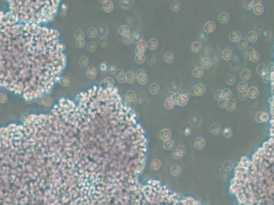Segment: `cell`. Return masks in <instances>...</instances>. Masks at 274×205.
<instances>
[{"label":"cell","mask_w":274,"mask_h":205,"mask_svg":"<svg viewBox=\"0 0 274 205\" xmlns=\"http://www.w3.org/2000/svg\"><path fill=\"white\" fill-rule=\"evenodd\" d=\"M205 92V86L203 84H198L191 90V93L194 96H203Z\"/></svg>","instance_id":"1"},{"label":"cell","mask_w":274,"mask_h":205,"mask_svg":"<svg viewBox=\"0 0 274 205\" xmlns=\"http://www.w3.org/2000/svg\"><path fill=\"white\" fill-rule=\"evenodd\" d=\"M136 77L140 84H145L147 81V77L145 71L139 70L136 72Z\"/></svg>","instance_id":"2"},{"label":"cell","mask_w":274,"mask_h":205,"mask_svg":"<svg viewBox=\"0 0 274 205\" xmlns=\"http://www.w3.org/2000/svg\"><path fill=\"white\" fill-rule=\"evenodd\" d=\"M215 30V25L213 21H208L204 25V31L207 33H212Z\"/></svg>","instance_id":"3"},{"label":"cell","mask_w":274,"mask_h":205,"mask_svg":"<svg viewBox=\"0 0 274 205\" xmlns=\"http://www.w3.org/2000/svg\"><path fill=\"white\" fill-rule=\"evenodd\" d=\"M268 117H269V116H268L267 113L260 112H258L256 114V120L258 122H265V121L267 120Z\"/></svg>","instance_id":"4"},{"label":"cell","mask_w":274,"mask_h":205,"mask_svg":"<svg viewBox=\"0 0 274 205\" xmlns=\"http://www.w3.org/2000/svg\"><path fill=\"white\" fill-rule=\"evenodd\" d=\"M229 39L232 42H237L241 40V34L239 32H233L229 35Z\"/></svg>","instance_id":"5"},{"label":"cell","mask_w":274,"mask_h":205,"mask_svg":"<svg viewBox=\"0 0 274 205\" xmlns=\"http://www.w3.org/2000/svg\"><path fill=\"white\" fill-rule=\"evenodd\" d=\"M258 92L256 87H251L247 91V97L251 99H254L258 96Z\"/></svg>","instance_id":"6"},{"label":"cell","mask_w":274,"mask_h":205,"mask_svg":"<svg viewBox=\"0 0 274 205\" xmlns=\"http://www.w3.org/2000/svg\"><path fill=\"white\" fill-rule=\"evenodd\" d=\"M160 136L163 140H168L171 136V132L168 129H163L160 133Z\"/></svg>","instance_id":"7"},{"label":"cell","mask_w":274,"mask_h":205,"mask_svg":"<svg viewBox=\"0 0 274 205\" xmlns=\"http://www.w3.org/2000/svg\"><path fill=\"white\" fill-rule=\"evenodd\" d=\"M236 107V101H234V99H230L228 102V104H227L226 108L227 109V110L230 112H233L235 109Z\"/></svg>","instance_id":"8"},{"label":"cell","mask_w":274,"mask_h":205,"mask_svg":"<svg viewBox=\"0 0 274 205\" xmlns=\"http://www.w3.org/2000/svg\"><path fill=\"white\" fill-rule=\"evenodd\" d=\"M250 77H251V71L250 70H248V69H244L242 72H241V79H242L244 81L248 80V79L250 78Z\"/></svg>","instance_id":"9"},{"label":"cell","mask_w":274,"mask_h":205,"mask_svg":"<svg viewBox=\"0 0 274 205\" xmlns=\"http://www.w3.org/2000/svg\"><path fill=\"white\" fill-rule=\"evenodd\" d=\"M115 76L118 79L120 82H124L126 81V75L123 74V72L121 70H117L115 72Z\"/></svg>","instance_id":"10"},{"label":"cell","mask_w":274,"mask_h":205,"mask_svg":"<svg viewBox=\"0 0 274 205\" xmlns=\"http://www.w3.org/2000/svg\"><path fill=\"white\" fill-rule=\"evenodd\" d=\"M201 65H202L203 68L208 69V68H210L211 66V61L209 58L205 57L201 61Z\"/></svg>","instance_id":"11"},{"label":"cell","mask_w":274,"mask_h":205,"mask_svg":"<svg viewBox=\"0 0 274 205\" xmlns=\"http://www.w3.org/2000/svg\"><path fill=\"white\" fill-rule=\"evenodd\" d=\"M222 56L224 60H230V58L232 57V52L229 49H225V50L223 51L222 53Z\"/></svg>","instance_id":"12"},{"label":"cell","mask_w":274,"mask_h":205,"mask_svg":"<svg viewBox=\"0 0 274 205\" xmlns=\"http://www.w3.org/2000/svg\"><path fill=\"white\" fill-rule=\"evenodd\" d=\"M201 49H202V46H201V44L199 42H194L192 44V51L194 52H200V50H201Z\"/></svg>","instance_id":"13"},{"label":"cell","mask_w":274,"mask_h":205,"mask_svg":"<svg viewBox=\"0 0 274 205\" xmlns=\"http://www.w3.org/2000/svg\"><path fill=\"white\" fill-rule=\"evenodd\" d=\"M247 38L252 42H255L258 39L257 34L255 32H250L247 34Z\"/></svg>","instance_id":"14"},{"label":"cell","mask_w":274,"mask_h":205,"mask_svg":"<svg viewBox=\"0 0 274 205\" xmlns=\"http://www.w3.org/2000/svg\"><path fill=\"white\" fill-rule=\"evenodd\" d=\"M203 70L201 67H196L193 71V75L196 77H200L203 76Z\"/></svg>","instance_id":"15"},{"label":"cell","mask_w":274,"mask_h":205,"mask_svg":"<svg viewBox=\"0 0 274 205\" xmlns=\"http://www.w3.org/2000/svg\"><path fill=\"white\" fill-rule=\"evenodd\" d=\"M228 19H229V16H228V14L227 12H222L219 15V20L221 23H227L228 21Z\"/></svg>","instance_id":"16"},{"label":"cell","mask_w":274,"mask_h":205,"mask_svg":"<svg viewBox=\"0 0 274 205\" xmlns=\"http://www.w3.org/2000/svg\"><path fill=\"white\" fill-rule=\"evenodd\" d=\"M126 79L128 83L132 84L134 81L135 79V76H134V74L132 72H128L126 73Z\"/></svg>","instance_id":"17"},{"label":"cell","mask_w":274,"mask_h":205,"mask_svg":"<svg viewBox=\"0 0 274 205\" xmlns=\"http://www.w3.org/2000/svg\"><path fill=\"white\" fill-rule=\"evenodd\" d=\"M237 88H238V90L240 92H246L247 89V85L245 81H241L238 84Z\"/></svg>","instance_id":"18"},{"label":"cell","mask_w":274,"mask_h":205,"mask_svg":"<svg viewBox=\"0 0 274 205\" xmlns=\"http://www.w3.org/2000/svg\"><path fill=\"white\" fill-rule=\"evenodd\" d=\"M226 82L228 85L234 84L235 82V77L232 74H228L226 77Z\"/></svg>","instance_id":"19"},{"label":"cell","mask_w":274,"mask_h":205,"mask_svg":"<svg viewBox=\"0 0 274 205\" xmlns=\"http://www.w3.org/2000/svg\"><path fill=\"white\" fill-rule=\"evenodd\" d=\"M158 40L156 39H151L148 42V47L149 48L151 49H155L158 47Z\"/></svg>","instance_id":"20"},{"label":"cell","mask_w":274,"mask_h":205,"mask_svg":"<svg viewBox=\"0 0 274 205\" xmlns=\"http://www.w3.org/2000/svg\"><path fill=\"white\" fill-rule=\"evenodd\" d=\"M195 146L197 148L200 149L203 148V146H205V141L203 140V139L199 137L197 138L196 141H195Z\"/></svg>","instance_id":"21"},{"label":"cell","mask_w":274,"mask_h":205,"mask_svg":"<svg viewBox=\"0 0 274 205\" xmlns=\"http://www.w3.org/2000/svg\"><path fill=\"white\" fill-rule=\"evenodd\" d=\"M159 85L157 84H152L149 88V90H150V92L153 94H155L159 92Z\"/></svg>","instance_id":"22"},{"label":"cell","mask_w":274,"mask_h":205,"mask_svg":"<svg viewBox=\"0 0 274 205\" xmlns=\"http://www.w3.org/2000/svg\"><path fill=\"white\" fill-rule=\"evenodd\" d=\"M175 104V101L174 100H171V99H167L165 103H164V106L165 107L168 109H172Z\"/></svg>","instance_id":"23"},{"label":"cell","mask_w":274,"mask_h":205,"mask_svg":"<svg viewBox=\"0 0 274 205\" xmlns=\"http://www.w3.org/2000/svg\"><path fill=\"white\" fill-rule=\"evenodd\" d=\"M210 129L212 133H214L215 135H218L220 131V126L218 124H214L211 126Z\"/></svg>","instance_id":"24"},{"label":"cell","mask_w":274,"mask_h":205,"mask_svg":"<svg viewBox=\"0 0 274 205\" xmlns=\"http://www.w3.org/2000/svg\"><path fill=\"white\" fill-rule=\"evenodd\" d=\"M164 60H165V62H167V63H171V62H173V53L171 52H167L165 55H164Z\"/></svg>","instance_id":"25"},{"label":"cell","mask_w":274,"mask_h":205,"mask_svg":"<svg viewBox=\"0 0 274 205\" xmlns=\"http://www.w3.org/2000/svg\"><path fill=\"white\" fill-rule=\"evenodd\" d=\"M187 103V99L183 98V97H181L179 94V96H178L177 99V103L179 105H181V106H183V105H185Z\"/></svg>","instance_id":"26"},{"label":"cell","mask_w":274,"mask_h":205,"mask_svg":"<svg viewBox=\"0 0 274 205\" xmlns=\"http://www.w3.org/2000/svg\"><path fill=\"white\" fill-rule=\"evenodd\" d=\"M222 94H223V98L225 99H230L231 95H232V93L230 92V90L228 89H224L222 90Z\"/></svg>","instance_id":"27"},{"label":"cell","mask_w":274,"mask_h":205,"mask_svg":"<svg viewBox=\"0 0 274 205\" xmlns=\"http://www.w3.org/2000/svg\"><path fill=\"white\" fill-rule=\"evenodd\" d=\"M265 71H266V66H265V65L261 64H260L257 67V72H258L259 75H265Z\"/></svg>","instance_id":"28"},{"label":"cell","mask_w":274,"mask_h":205,"mask_svg":"<svg viewBox=\"0 0 274 205\" xmlns=\"http://www.w3.org/2000/svg\"><path fill=\"white\" fill-rule=\"evenodd\" d=\"M171 9L175 12L179 11L180 9V3L179 1H173L171 4Z\"/></svg>","instance_id":"29"},{"label":"cell","mask_w":274,"mask_h":205,"mask_svg":"<svg viewBox=\"0 0 274 205\" xmlns=\"http://www.w3.org/2000/svg\"><path fill=\"white\" fill-rule=\"evenodd\" d=\"M262 12H263V7L261 4L254 7V12L256 14H261Z\"/></svg>","instance_id":"30"},{"label":"cell","mask_w":274,"mask_h":205,"mask_svg":"<svg viewBox=\"0 0 274 205\" xmlns=\"http://www.w3.org/2000/svg\"><path fill=\"white\" fill-rule=\"evenodd\" d=\"M238 46L239 47V48L241 49L246 48L247 46V42L246 39H245V38H241V39L238 42Z\"/></svg>","instance_id":"31"},{"label":"cell","mask_w":274,"mask_h":205,"mask_svg":"<svg viewBox=\"0 0 274 205\" xmlns=\"http://www.w3.org/2000/svg\"><path fill=\"white\" fill-rule=\"evenodd\" d=\"M173 146V141L171 140H168L164 143V147L166 149H171Z\"/></svg>","instance_id":"32"},{"label":"cell","mask_w":274,"mask_h":205,"mask_svg":"<svg viewBox=\"0 0 274 205\" xmlns=\"http://www.w3.org/2000/svg\"><path fill=\"white\" fill-rule=\"evenodd\" d=\"M215 99L217 100V101H220L221 99H223V94H222V90H217L216 92H215Z\"/></svg>","instance_id":"33"},{"label":"cell","mask_w":274,"mask_h":205,"mask_svg":"<svg viewBox=\"0 0 274 205\" xmlns=\"http://www.w3.org/2000/svg\"><path fill=\"white\" fill-rule=\"evenodd\" d=\"M146 47H147V45H146V43L144 40H140L138 43V49L141 51L142 52H143V51L145 49Z\"/></svg>","instance_id":"34"},{"label":"cell","mask_w":274,"mask_h":205,"mask_svg":"<svg viewBox=\"0 0 274 205\" xmlns=\"http://www.w3.org/2000/svg\"><path fill=\"white\" fill-rule=\"evenodd\" d=\"M254 6V1H246L244 3V8L246 9H251Z\"/></svg>","instance_id":"35"},{"label":"cell","mask_w":274,"mask_h":205,"mask_svg":"<svg viewBox=\"0 0 274 205\" xmlns=\"http://www.w3.org/2000/svg\"><path fill=\"white\" fill-rule=\"evenodd\" d=\"M255 52L254 49L253 48H249L246 51V57L247 60H250V57L252 56L253 55Z\"/></svg>","instance_id":"36"},{"label":"cell","mask_w":274,"mask_h":205,"mask_svg":"<svg viewBox=\"0 0 274 205\" xmlns=\"http://www.w3.org/2000/svg\"><path fill=\"white\" fill-rule=\"evenodd\" d=\"M104 10H105L106 11L110 12V11L112 10V8H113V4H112L111 2L108 1V2H107V3H105V4H104Z\"/></svg>","instance_id":"37"},{"label":"cell","mask_w":274,"mask_h":205,"mask_svg":"<svg viewBox=\"0 0 274 205\" xmlns=\"http://www.w3.org/2000/svg\"><path fill=\"white\" fill-rule=\"evenodd\" d=\"M228 101L227 99H225L223 98L222 99H221L220 101H219V105L221 107H226L227 104H228Z\"/></svg>","instance_id":"38"},{"label":"cell","mask_w":274,"mask_h":205,"mask_svg":"<svg viewBox=\"0 0 274 205\" xmlns=\"http://www.w3.org/2000/svg\"><path fill=\"white\" fill-rule=\"evenodd\" d=\"M79 62H80V64L81 65V66H86V65L87 64V58L85 56L81 57L80 59Z\"/></svg>","instance_id":"39"},{"label":"cell","mask_w":274,"mask_h":205,"mask_svg":"<svg viewBox=\"0 0 274 205\" xmlns=\"http://www.w3.org/2000/svg\"><path fill=\"white\" fill-rule=\"evenodd\" d=\"M145 60V57L143 55H136V61L138 62V63H142Z\"/></svg>","instance_id":"40"},{"label":"cell","mask_w":274,"mask_h":205,"mask_svg":"<svg viewBox=\"0 0 274 205\" xmlns=\"http://www.w3.org/2000/svg\"><path fill=\"white\" fill-rule=\"evenodd\" d=\"M258 60H259V54L257 52L255 51L254 54L250 57V60L255 62H257Z\"/></svg>","instance_id":"41"},{"label":"cell","mask_w":274,"mask_h":205,"mask_svg":"<svg viewBox=\"0 0 274 205\" xmlns=\"http://www.w3.org/2000/svg\"><path fill=\"white\" fill-rule=\"evenodd\" d=\"M127 98L130 101H133V100L135 99V94H134V92L130 91V92H128L127 94Z\"/></svg>","instance_id":"42"},{"label":"cell","mask_w":274,"mask_h":205,"mask_svg":"<svg viewBox=\"0 0 274 205\" xmlns=\"http://www.w3.org/2000/svg\"><path fill=\"white\" fill-rule=\"evenodd\" d=\"M129 32V28L127 26H123L120 28V33L123 35H126Z\"/></svg>","instance_id":"43"},{"label":"cell","mask_w":274,"mask_h":205,"mask_svg":"<svg viewBox=\"0 0 274 205\" xmlns=\"http://www.w3.org/2000/svg\"><path fill=\"white\" fill-rule=\"evenodd\" d=\"M155 62V57L154 55H150L148 57V63L149 64H154Z\"/></svg>","instance_id":"44"},{"label":"cell","mask_w":274,"mask_h":205,"mask_svg":"<svg viewBox=\"0 0 274 205\" xmlns=\"http://www.w3.org/2000/svg\"><path fill=\"white\" fill-rule=\"evenodd\" d=\"M223 135L224 136L226 137H229L231 135V130L229 128H227L224 130L223 131Z\"/></svg>","instance_id":"45"},{"label":"cell","mask_w":274,"mask_h":205,"mask_svg":"<svg viewBox=\"0 0 274 205\" xmlns=\"http://www.w3.org/2000/svg\"><path fill=\"white\" fill-rule=\"evenodd\" d=\"M180 95H181V97H183V98H185V99H186L188 100L189 97H190V92H189L187 90H183V91H182L181 93L180 94Z\"/></svg>","instance_id":"46"},{"label":"cell","mask_w":274,"mask_h":205,"mask_svg":"<svg viewBox=\"0 0 274 205\" xmlns=\"http://www.w3.org/2000/svg\"><path fill=\"white\" fill-rule=\"evenodd\" d=\"M175 99H176V95H175V93H173V92H170L167 94V99H171V100L175 101Z\"/></svg>","instance_id":"47"},{"label":"cell","mask_w":274,"mask_h":205,"mask_svg":"<svg viewBox=\"0 0 274 205\" xmlns=\"http://www.w3.org/2000/svg\"><path fill=\"white\" fill-rule=\"evenodd\" d=\"M247 97V92H239V98L241 100H244L246 99Z\"/></svg>","instance_id":"48"},{"label":"cell","mask_w":274,"mask_h":205,"mask_svg":"<svg viewBox=\"0 0 274 205\" xmlns=\"http://www.w3.org/2000/svg\"><path fill=\"white\" fill-rule=\"evenodd\" d=\"M95 34H96V31L95 29L91 28L89 29V30H88V35L90 37H94Z\"/></svg>","instance_id":"49"},{"label":"cell","mask_w":274,"mask_h":205,"mask_svg":"<svg viewBox=\"0 0 274 205\" xmlns=\"http://www.w3.org/2000/svg\"><path fill=\"white\" fill-rule=\"evenodd\" d=\"M76 35V38H77V39H82L83 38V33L80 30H78V31H76V32L75 34Z\"/></svg>","instance_id":"50"},{"label":"cell","mask_w":274,"mask_h":205,"mask_svg":"<svg viewBox=\"0 0 274 205\" xmlns=\"http://www.w3.org/2000/svg\"><path fill=\"white\" fill-rule=\"evenodd\" d=\"M95 44L94 43V42H90L89 44H88V49L90 50V51H94L95 49Z\"/></svg>","instance_id":"51"},{"label":"cell","mask_w":274,"mask_h":205,"mask_svg":"<svg viewBox=\"0 0 274 205\" xmlns=\"http://www.w3.org/2000/svg\"><path fill=\"white\" fill-rule=\"evenodd\" d=\"M91 75H92V78L94 77H95V69H90L89 71H88V77H89L91 78Z\"/></svg>","instance_id":"52"},{"label":"cell","mask_w":274,"mask_h":205,"mask_svg":"<svg viewBox=\"0 0 274 205\" xmlns=\"http://www.w3.org/2000/svg\"><path fill=\"white\" fill-rule=\"evenodd\" d=\"M231 68H232V69H233V71H237V70H238L239 68V65L238 63H237V62H233V63L231 64Z\"/></svg>","instance_id":"53"},{"label":"cell","mask_w":274,"mask_h":205,"mask_svg":"<svg viewBox=\"0 0 274 205\" xmlns=\"http://www.w3.org/2000/svg\"><path fill=\"white\" fill-rule=\"evenodd\" d=\"M76 46L79 47H82L83 45H84V40H83V39L77 40V42H76Z\"/></svg>","instance_id":"54"},{"label":"cell","mask_w":274,"mask_h":205,"mask_svg":"<svg viewBox=\"0 0 274 205\" xmlns=\"http://www.w3.org/2000/svg\"><path fill=\"white\" fill-rule=\"evenodd\" d=\"M261 5V1H254V7Z\"/></svg>","instance_id":"55"}]
</instances>
